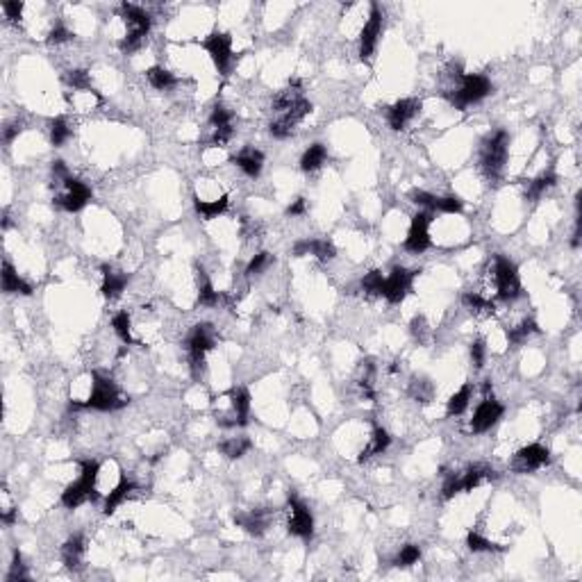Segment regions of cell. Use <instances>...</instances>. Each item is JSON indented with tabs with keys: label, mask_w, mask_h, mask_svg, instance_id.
Here are the masks:
<instances>
[{
	"label": "cell",
	"mask_w": 582,
	"mask_h": 582,
	"mask_svg": "<svg viewBox=\"0 0 582 582\" xmlns=\"http://www.w3.org/2000/svg\"><path fill=\"white\" fill-rule=\"evenodd\" d=\"M71 137V125L69 121H66L64 116H57L50 121V141H53V146L59 148V146H64L66 141H69Z\"/></svg>",
	"instance_id": "obj_35"
},
{
	"label": "cell",
	"mask_w": 582,
	"mask_h": 582,
	"mask_svg": "<svg viewBox=\"0 0 582 582\" xmlns=\"http://www.w3.org/2000/svg\"><path fill=\"white\" fill-rule=\"evenodd\" d=\"M210 123L216 128H226V125H233V111L223 105H214L212 114H210Z\"/></svg>",
	"instance_id": "obj_44"
},
{
	"label": "cell",
	"mask_w": 582,
	"mask_h": 582,
	"mask_svg": "<svg viewBox=\"0 0 582 582\" xmlns=\"http://www.w3.org/2000/svg\"><path fill=\"white\" fill-rule=\"evenodd\" d=\"M382 287H385V275H382V271H371V273L364 275L362 289L367 291V294L382 296Z\"/></svg>",
	"instance_id": "obj_41"
},
{
	"label": "cell",
	"mask_w": 582,
	"mask_h": 582,
	"mask_svg": "<svg viewBox=\"0 0 582 582\" xmlns=\"http://www.w3.org/2000/svg\"><path fill=\"white\" fill-rule=\"evenodd\" d=\"M3 524H7V526H12L14 521H17V510H7V512H3Z\"/></svg>",
	"instance_id": "obj_55"
},
{
	"label": "cell",
	"mask_w": 582,
	"mask_h": 582,
	"mask_svg": "<svg viewBox=\"0 0 582 582\" xmlns=\"http://www.w3.org/2000/svg\"><path fill=\"white\" fill-rule=\"evenodd\" d=\"M462 303H464L471 312H482V314H494V310H496L494 303L482 298L480 294H475V291H466V294L462 296Z\"/></svg>",
	"instance_id": "obj_37"
},
{
	"label": "cell",
	"mask_w": 582,
	"mask_h": 582,
	"mask_svg": "<svg viewBox=\"0 0 582 582\" xmlns=\"http://www.w3.org/2000/svg\"><path fill=\"white\" fill-rule=\"evenodd\" d=\"M503 412H505V407L498 400H494V396L484 398L480 405H477L473 419H471V430L477 432V435H480V432L491 430L498 421H501Z\"/></svg>",
	"instance_id": "obj_17"
},
{
	"label": "cell",
	"mask_w": 582,
	"mask_h": 582,
	"mask_svg": "<svg viewBox=\"0 0 582 582\" xmlns=\"http://www.w3.org/2000/svg\"><path fill=\"white\" fill-rule=\"evenodd\" d=\"M134 489H137V484H134L132 480H128V477H123V480L118 482L116 487L107 494V498H105V514L116 512V507L121 505L125 498L132 494Z\"/></svg>",
	"instance_id": "obj_28"
},
{
	"label": "cell",
	"mask_w": 582,
	"mask_h": 582,
	"mask_svg": "<svg viewBox=\"0 0 582 582\" xmlns=\"http://www.w3.org/2000/svg\"><path fill=\"white\" fill-rule=\"evenodd\" d=\"M235 164L239 169L244 171L248 177H257L262 173V166H264V155L255 151V148H244L241 153L235 158Z\"/></svg>",
	"instance_id": "obj_22"
},
{
	"label": "cell",
	"mask_w": 582,
	"mask_h": 582,
	"mask_svg": "<svg viewBox=\"0 0 582 582\" xmlns=\"http://www.w3.org/2000/svg\"><path fill=\"white\" fill-rule=\"evenodd\" d=\"M130 282V275L123 273V271H114V268L109 266H103V296L105 298H118L125 291Z\"/></svg>",
	"instance_id": "obj_20"
},
{
	"label": "cell",
	"mask_w": 582,
	"mask_h": 582,
	"mask_svg": "<svg viewBox=\"0 0 582 582\" xmlns=\"http://www.w3.org/2000/svg\"><path fill=\"white\" fill-rule=\"evenodd\" d=\"M205 50L210 53L214 66L219 69V73L226 76L230 69V62H233V36L226 32H214L203 41Z\"/></svg>",
	"instance_id": "obj_12"
},
{
	"label": "cell",
	"mask_w": 582,
	"mask_h": 582,
	"mask_svg": "<svg viewBox=\"0 0 582 582\" xmlns=\"http://www.w3.org/2000/svg\"><path fill=\"white\" fill-rule=\"evenodd\" d=\"M308 212V200L305 198H296L294 203L287 207V216H303Z\"/></svg>",
	"instance_id": "obj_52"
},
{
	"label": "cell",
	"mask_w": 582,
	"mask_h": 582,
	"mask_svg": "<svg viewBox=\"0 0 582 582\" xmlns=\"http://www.w3.org/2000/svg\"><path fill=\"white\" fill-rule=\"evenodd\" d=\"M462 210H464V203L460 196H442L437 203V212L442 214H460Z\"/></svg>",
	"instance_id": "obj_43"
},
{
	"label": "cell",
	"mask_w": 582,
	"mask_h": 582,
	"mask_svg": "<svg viewBox=\"0 0 582 582\" xmlns=\"http://www.w3.org/2000/svg\"><path fill=\"white\" fill-rule=\"evenodd\" d=\"M146 76H148V82H151L155 89H160V91H166V89L177 85V80H175L173 73L166 71V69H162V66H153V69H148Z\"/></svg>",
	"instance_id": "obj_33"
},
{
	"label": "cell",
	"mask_w": 582,
	"mask_h": 582,
	"mask_svg": "<svg viewBox=\"0 0 582 582\" xmlns=\"http://www.w3.org/2000/svg\"><path fill=\"white\" fill-rule=\"evenodd\" d=\"M327 160V148L323 144H312L308 151L303 153V158H301V169L303 171H316L321 169L325 164Z\"/></svg>",
	"instance_id": "obj_30"
},
{
	"label": "cell",
	"mask_w": 582,
	"mask_h": 582,
	"mask_svg": "<svg viewBox=\"0 0 582 582\" xmlns=\"http://www.w3.org/2000/svg\"><path fill=\"white\" fill-rule=\"evenodd\" d=\"M3 10L7 14V19L17 23V21H21V14H23V3H19V0H5Z\"/></svg>",
	"instance_id": "obj_48"
},
{
	"label": "cell",
	"mask_w": 582,
	"mask_h": 582,
	"mask_svg": "<svg viewBox=\"0 0 582 582\" xmlns=\"http://www.w3.org/2000/svg\"><path fill=\"white\" fill-rule=\"evenodd\" d=\"M421 111V100L416 98H402L387 109V121L391 130H402L412 118Z\"/></svg>",
	"instance_id": "obj_18"
},
{
	"label": "cell",
	"mask_w": 582,
	"mask_h": 582,
	"mask_svg": "<svg viewBox=\"0 0 582 582\" xmlns=\"http://www.w3.org/2000/svg\"><path fill=\"white\" fill-rule=\"evenodd\" d=\"M425 327H428V325H425V319H423V316H416V319L412 321V334H414L416 339H423Z\"/></svg>",
	"instance_id": "obj_53"
},
{
	"label": "cell",
	"mask_w": 582,
	"mask_h": 582,
	"mask_svg": "<svg viewBox=\"0 0 582 582\" xmlns=\"http://www.w3.org/2000/svg\"><path fill=\"white\" fill-rule=\"evenodd\" d=\"M66 85H71L73 89H85V91H91V85H89V73L87 71H69L64 76Z\"/></svg>",
	"instance_id": "obj_46"
},
{
	"label": "cell",
	"mask_w": 582,
	"mask_h": 582,
	"mask_svg": "<svg viewBox=\"0 0 582 582\" xmlns=\"http://www.w3.org/2000/svg\"><path fill=\"white\" fill-rule=\"evenodd\" d=\"M271 264H273V255H271V252H257V255L248 262V266H246V275H248V278H252V275L264 273Z\"/></svg>",
	"instance_id": "obj_40"
},
{
	"label": "cell",
	"mask_w": 582,
	"mask_h": 582,
	"mask_svg": "<svg viewBox=\"0 0 582 582\" xmlns=\"http://www.w3.org/2000/svg\"><path fill=\"white\" fill-rule=\"evenodd\" d=\"M128 402L130 400L121 396L118 387L109 378L100 376V373H91V394L82 402V407L98 409V412H114V409H123Z\"/></svg>",
	"instance_id": "obj_2"
},
{
	"label": "cell",
	"mask_w": 582,
	"mask_h": 582,
	"mask_svg": "<svg viewBox=\"0 0 582 582\" xmlns=\"http://www.w3.org/2000/svg\"><path fill=\"white\" fill-rule=\"evenodd\" d=\"M471 385H464L457 394H453L451 400H449V416H460L464 409L468 407V402H471Z\"/></svg>",
	"instance_id": "obj_36"
},
{
	"label": "cell",
	"mask_w": 582,
	"mask_h": 582,
	"mask_svg": "<svg viewBox=\"0 0 582 582\" xmlns=\"http://www.w3.org/2000/svg\"><path fill=\"white\" fill-rule=\"evenodd\" d=\"M389 444H391L389 432H387L385 428H380V425H376V428H373V435H371L369 446L360 453V462L371 460L373 455H382L387 449H389Z\"/></svg>",
	"instance_id": "obj_26"
},
{
	"label": "cell",
	"mask_w": 582,
	"mask_h": 582,
	"mask_svg": "<svg viewBox=\"0 0 582 582\" xmlns=\"http://www.w3.org/2000/svg\"><path fill=\"white\" fill-rule=\"evenodd\" d=\"M484 355H487V346H484L482 339H475L473 344H471V360H473L475 369L484 367Z\"/></svg>",
	"instance_id": "obj_47"
},
{
	"label": "cell",
	"mask_w": 582,
	"mask_h": 582,
	"mask_svg": "<svg viewBox=\"0 0 582 582\" xmlns=\"http://www.w3.org/2000/svg\"><path fill=\"white\" fill-rule=\"evenodd\" d=\"M214 346V330L210 323H198L193 325V330L186 337V350H189V367L191 376L200 378L205 369V355L210 353Z\"/></svg>",
	"instance_id": "obj_5"
},
{
	"label": "cell",
	"mask_w": 582,
	"mask_h": 582,
	"mask_svg": "<svg viewBox=\"0 0 582 582\" xmlns=\"http://www.w3.org/2000/svg\"><path fill=\"white\" fill-rule=\"evenodd\" d=\"M557 182V175L553 173V171H543L541 175H537L535 180H530L528 182V189H526V196L528 200H537V198H541L543 193H546L550 186H555Z\"/></svg>",
	"instance_id": "obj_29"
},
{
	"label": "cell",
	"mask_w": 582,
	"mask_h": 582,
	"mask_svg": "<svg viewBox=\"0 0 582 582\" xmlns=\"http://www.w3.org/2000/svg\"><path fill=\"white\" fill-rule=\"evenodd\" d=\"M312 111V103L310 100H305L303 96L298 98L294 105L287 107V109H282L278 111V118L271 123V134L275 139H287L294 134L296 130V125L303 121L305 116H308Z\"/></svg>",
	"instance_id": "obj_9"
},
{
	"label": "cell",
	"mask_w": 582,
	"mask_h": 582,
	"mask_svg": "<svg viewBox=\"0 0 582 582\" xmlns=\"http://www.w3.org/2000/svg\"><path fill=\"white\" fill-rule=\"evenodd\" d=\"M294 255L296 257L314 255L321 262H330V259L337 257V248H334V244L327 241V239H303V241H296Z\"/></svg>",
	"instance_id": "obj_19"
},
{
	"label": "cell",
	"mask_w": 582,
	"mask_h": 582,
	"mask_svg": "<svg viewBox=\"0 0 582 582\" xmlns=\"http://www.w3.org/2000/svg\"><path fill=\"white\" fill-rule=\"evenodd\" d=\"M196 282H198V303L205 305V308H214V305H219V294L214 291L212 280L207 278L203 266H196Z\"/></svg>",
	"instance_id": "obj_27"
},
{
	"label": "cell",
	"mask_w": 582,
	"mask_h": 582,
	"mask_svg": "<svg viewBox=\"0 0 582 582\" xmlns=\"http://www.w3.org/2000/svg\"><path fill=\"white\" fill-rule=\"evenodd\" d=\"M432 216L435 214L428 212V210H423V212L412 216V226H409V233H407V239H405V248L409 252H423V250L430 248L428 228L432 223Z\"/></svg>",
	"instance_id": "obj_13"
},
{
	"label": "cell",
	"mask_w": 582,
	"mask_h": 582,
	"mask_svg": "<svg viewBox=\"0 0 582 582\" xmlns=\"http://www.w3.org/2000/svg\"><path fill=\"white\" fill-rule=\"evenodd\" d=\"M548 462H550L548 449H543L541 444H530V446H526V449H521L517 455H514L512 468L517 473H530V471H537V468L546 466Z\"/></svg>",
	"instance_id": "obj_16"
},
{
	"label": "cell",
	"mask_w": 582,
	"mask_h": 582,
	"mask_svg": "<svg viewBox=\"0 0 582 582\" xmlns=\"http://www.w3.org/2000/svg\"><path fill=\"white\" fill-rule=\"evenodd\" d=\"M230 398V416L223 423V428H244L248 425V416H250V394L244 387H235V389L228 391Z\"/></svg>",
	"instance_id": "obj_14"
},
{
	"label": "cell",
	"mask_w": 582,
	"mask_h": 582,
	"mask_svg": "<svg viewBox=\"0 0 582 582\" xmlns=\"http://www.w3.org/2000/svg\"><path fill=\"white\" fill-rule=\"evenodd\" d=\"M118 12H121V17L125 19V23L130 25V32L121 39L118 48H121L125 55H130V53H134V50H139L141 46H144V39H146V34L151 32L153 21H151V14L144 12L137 5H130V3H123Z\"/></svg>",
	"instance_id": "obj_3"
},
{
	"label": "cell",
	"mask_w": 582,
	"mask_h": 582,
	"mask_svg": "<svg viewBox=\"0 0 582 582\" xmlns=\"http://www.w3.org/2000/svg\"><path fill=\"white\" fill-rule=\"evenodd\" d=\"M19 132H21V125H19V123L7 125V128H5V141H7V144H12L14 137H17Z\"/></svg>",
	"instance_id": "obj_54"
},
{
	"label": "cell",
	"mask_w": 582,
	"mask_h": 582,
	"mask_svg": "<svg viewBox=\"0 0 582 582\" xmlns=\"http://www.w3.org/2000/svg\"><path fill=\"white\" fill-rule=\"evenodd\" d=\"M111 327H114L116 337L123 341V344L132 346L134 339H132V323H130V314L128 312H118V314L111 319Z\"/></svg>",
	"instance_id": "obj_34"
},
{
	"label": "cell",
	"mask_w": 582,
	"mask_h": 582,
	"mask_svg": "<svg viewBox=\"0 0 582 582\" xmlns=\"http://www.w3.org/2000/svg\"><path fill=\"white\" fill-rule=\"evenodd\" d=\"M235 521L239 526H241L246 532L252 535V537H262L264 530L268 526V514L264 510H255V512H248V514H241V517H235Z\"/></svg>",
	"instance_id": "obj_24"
},
{
	"label": "cell",
	"mask_w": 582,
	"mask_h": 582,
	"mask_svg": "<svg viewBox=\"0 0 582 582\" xmlns=\"http://www.w3.org/2000/svg\"><path fill=\"white\" fill-rule=\"evenodd\" d=\"M80 477L73 484L64 489L62 494V503L64 507H69V510H76L82 503L87 501H96L98 494H96V480H98V462L96 460H82L80 462Z\"/></svg>",
	"instance_id": "obj_1"
},
{
	"label": "cell",
	"mask_w": 582,
	"mask_h": 582,
	"mask_svg": "<svg viewBox=\"0 0 582 582\" xmlns=\"http://www.w3.org/2000/svg\"><path fill=\"white\" fill-rule=\"evenodd\" d=\"M230 139H233V125H226V128H216V130H214L212 144L223 146V144H228Z\"/></svg>",
	"instance_id": "obj_50"
},
{
	"label": "cell",
	"mask_w": 582,
	"mask_h": 582,
	"mask_svg": "<svg viewBox=\"0 0 582 582\" xmlns=\"http://www.w3.org/2000/svg\"><path fill=\"white\" fill-rule=\"evenodd\" d=\"M252 449V442L248 437H233V439H226L221 446H219V451L226 455L228 460H239V457H244L246 453H248Z\"/></svg>",
	"instance_id": "obj_32"
},
{
	"label": "cell",
	"mask_w": 582,
	"mask_h": 582,
	"mask_svg": "<svg viewBox=\"0 0 582 582\" xmlns=\"http://www.w3.org/2000/svg\"><path fill=\"white\" fill-rule=\"evenodd\" d=\"M17 580H28V571L23 566V557H21L19 550H14V559L10 566V573H7V582H17Z\"/></svg>",
	"instance_id": "obj_45"
},
{
	"label": "cell",
	"mask_w": 582,
	"mask_h": 582,
	"mask_svg": "<svg viewBox=\"0 0 582 582\" xmlns=\"http://www.w3.org/2000/svg\"><path fill=\"white\" fill-rule=\"evenodd\" d=\"M414 278H416V271H409V268H405V266H396V268H394V271L385 278L382 296H385L391 305L405 301V296L409 294V289H412Z\"/></svg>",
	"instance_id": "obj_10"
},
{
	"label": "cell",
	"mask_w": 582,
	"mask_h": 582,
	"mask_svg": "<svg viewBox=\"0 0 582 582\" xmlns=\"http://www.w3.org/2000/svg\"><path fill=\"white\" fill-rule=\"evenodd\" d=\"M380 32H382V12H380V7L373 3L371 5V14H369V21L364 23L362 32H360V57L367 62L371 59L373 50L378 46V39H380Z\"/></svg>",
	"instance_id": "obj_15"
},
{
	"label": "cell",
	"mask_w": 582,
	"mask_h": 582,
	"mask_svg": "<svg viewBox=\"0 0 582 582\" xmlns=\"http://www.w3.org/2000/svg\"><path fill=\"white\" fill-rule=\"evenodd\" d=\"M466 546H468V550H473V553H496V550H503V546H498V543L484 539V537L477 535V532H468Z\"/></svg>",
	"instance_id": "obj_39"
},
{
	"label": "cell",
	"mask_w": 582,
	"mask_h": 582,
	"mask_svg": "<svg viewBox=\"0 0 582 582\" xmlns=\"http://www.w3.org/2000/svg\"><path fill=\"white\" fill-rule=\"evenodd\" d=\"M494 282H496L498 298H503V301H514V298L521 296L519 271L514 262H510L505 255H496L494 259Z\"/></svg>",
	"instance_id": "obj_7"
},
{
	"label": "cell",
	"mask_w": 582,
	"mask_h": 582,
	"mask_svg": "<svg viewBox=\"0 0 582 582\" xmlns=\"http://www.w3.org/2000/svg\"><path fill=\"white\" fill-rule=\"evenodd\" d=\"M507 148H510V134L505 130H498L494 134H489L482 141L480 148V166L487 173V177L496 180L503 173L505 162H507Z\"/></svg>",
	"instance_id": "obj_4"
},
{
	"label": "cell",
	"mask_w": 582,
	"mask_h": 582,
	"mask_svg": "<svg viewBox=\"0 0 582 582\" xmlns=\"http://www.w3.org/2000/svg\"><path fill=\"white\" fill-rule=\"evenodd\" d=\"M421 559V548L416 546V543H407V546H402V550L398 553V557L394 559V564L396 566H412Z\"/></svg>",
	"instance_id": "obj_42"
},
{
	"label": "cell",
	"mask_w": 582,
	"mask_h": 582,
	"mask_svg": "<svg viewBox=\"0 0 582 582\" xmlns=\"http://www.w3.org/2000/svg\"><path fill=\"white\" fill-rule=\"evenodd\" d=\"M53 175H55V182H59V184L71 177V175H69V169H66V164H64L62 160L53 162Z\"/></svg>",
	"instance_id": "obj_51"
},
{
	"label": "cell",
	"mask_w": 582,
	"mask_h": 582,
	"mask_svg": "<svg viewBox=\"0 0 582 582\" xmlns=\"http://www.w3.org/2000/svg\"><path fill=\"white\" fill-rule=\"evenodd\" d=\"M491 91H494V87H491L489 78L477 76V73H466V76H462V85L453 94H449V100L457 109H464L473 103L487 98Z\"/></svg>",
	"instance_id": "obj_6"
},
{
	"label": "cell",
	"mask_w": 582,
	"mask_h": 582,
	"mask_svg": "<svg viewBox=\"0 0 582 582\" xmlns=\"http://www.w3.org/2000/svg\"><path fill=\"white\" fill-rule=\"evenodd\" d=\"M193 207H196V212L203 216V219H216V216H221L223 212L228 210V196H221L216 200H200V198H193Z\"/></svg>",
	"instance_id": "obj_31"
},
{
	"label": "cell",
	"mask_w": 582,
	"mask_h": 582,
	"mask_svg": "<svg viewBox=\"0 0 582 582\" xmlns=\"http://www.w3.org/2000/svg\"><path fill=\"white\" fill-rule=\"evenodd\" d=\"M3 291H5V294L30 296V294H32V287H30L23 278H19V273L14 271V266L10 262H5L3 264Z\"/></svg>",
	"instance_id": "obj_25"
},
{
	"label": "cell",
	"mask_w": 582,
	"mask_h": 582,
	"mask_svg": "<svg viewBox=\"0 0 582 582\" xmlns=\"http://www.w3.org/2000/svg\"><path fill=\"white\" fill-rule=\"evenodd\" d=\"M537 330H539V327H537L535 321H524L521 325L510 327V330H507V339H510L512 346H521L530 337V334H535Z\"/></svg>",
	"instance_id": "obj_38"
},
{
	"label": "cell",
	"mask_w": 582,
	"mask_h": 582,
	"mask_svg": "<svg viewBox=\"0 0 582 582\" xmlns=\"http://www.w3.org/2000/svg\"><path fill=\"white\" fill-rule=\"evenodd\" d=\"M494 477H496L494 468L477 464V466H471L468 471H464L460 475V487H462V491H473L475 487H480L482 482L494 480Z\"/></svg>",
	"instance_id": "obj_23"
},
{
	"label": "cell",
	"mask_w": 582,
	"mask_h": 582,
	"mask_svg": "<svg viewBox=\"0 0 582 582\" xmlns=\"http://www.w3.org/2000/svg\"><path fill=\"white\" fill-rule=\"evenodd\" d=\"M62 186H64V191H62V196L55 198V203L57 207H62L64 212H80L94 196L91 189H89L82 180H76V177L64 180Z\"/></svg>",
	"instance_id": "obj_11"
},
{
	"label": "cell",
	"mask_w": 582,
	"mask_h": 582,
	"mask_svg": "<svg viewBox=\"0 0 582 582\" xmlns=\"http://www.w3.org/2000/svg\"><path fill=\"white\" fill-rule=\"evenodd\" d=\"M85 537L82 535H73L69 541L62 546V562L66 564V569L76 571L82 566V557H85Z\"/></svg>",
	"instance_id": "obj_21"
},
{
	"label": "cell",
	"mask_w": 582,
	"mask_h": 582,
	"mask_svg": "<svg viewBox=\"0 0 582 582\" xmlns=\"http://www.w3.org/2000/svg\"><path fill=\"white\" fill-rule=\"evenodd\" d=\"M287 507H289V524H287L289 535L310 541L312 535H314V517H312L310 507L296 494L287 496Z\"/></svg>",
	"instance_id": "obj_8"
},
{
	"label": "cell",
	"mask_w": 582,
	"mask_h": 582,
	"mask_svg": "<svg viewBox=\"0 0 582 582\" xmlns=\"http://www.w3.org/2000/svg\"><path fill=\"white\" fill-rule=\"evenodd\" d=\"M71 36L73 34L64 25H55L53 30H50V34H48V43H64V41H69Z\"/></svg>",
	"instance_id": "obj_49"
}]
</instances>
